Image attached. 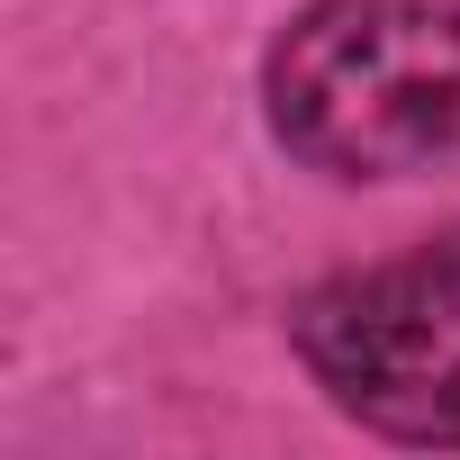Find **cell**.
Instances as JSON below:
<instances>
[{
    "label": "cell",
    "instance_id": "cell-1",
    "mask_svg": "<svg viewBox=\"0 0 460 460\" xmlns=\"http://www.w3.org/2000/svg\"><path fill=\"white\" fill-rule=\"evenodd\" d=\"M271 145L325 181H415L460 154V0H307L262 55Z\"/></svg>",
    "mask_w": 460,
    "mask_h": 460
},
{
    "label": "cell",
    "instance_id": "cell-2",
    "mask_svg": "<svg viewBox=\"0 0 460 460\" xmlns=\"http://www.w3.org/2000/svg\"><path fill=\"white\" fill-rule=\"evenodd\" d=\"M289 352L361 433L460 451V226L316 280L289 307Z\"/></svg>",
    "mask_w": 460,
    "mask_h": 460
}]
</instances>
